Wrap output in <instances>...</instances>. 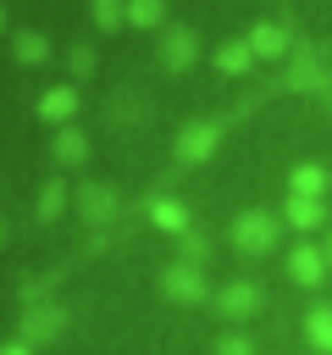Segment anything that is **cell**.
Instances as JSON below:
<instances>
[{
	"label": "cell",
	"instance_id": "cell-8",
	"mask_svg": "<svg viewBox=\"0 0 332 355\" xmlns=\"http://www.w3.org/2000/svg\"><path fill=\"white\" fill-rule=\"evenodd\" d=\"M304 333H310V344H315V349H326V355H332V305H315V311L304 316Z\"/></svg>",
	"mask_w": 332,
	"mask_h": 355
},
{
	"label": "cell",
	"instance_id": "cell-19",
	"mask_svg": "<svg viewBox=\"0 0 332 355\" xmlns=\"http://www.w3.org/2000/svg\"><path fill=\"white\" fill-rule=\"evenodd\" d=\"M61 205H66V189H61V183H50V189H44V200H39V216L50 222V216H61Z\"/></svg>",
	"mask_w": 332,
	"mask_h": 355
},
{
	"label": "cell",
	"instance_id": "cell-16",
	"mask_svg": "<svg viewBox=\"0 0 332 355\" xmlns=\"http://www.w3.org/2000/svg\"><path fill=\"white\" fill-rule=\"evenodd\" d=\"M11 50H17V61H44V50H50V44H44L39 33H17V39H11Z\"/></svg>",
	"mask_w": 332,
	"mask_h": 355
},
{
	"label": "cell",
	"instance_id": "cell-22",
	"mask_svg": "<svg viewBox=\"0 0 332 355\" xmlns=\"http://www.w3.org/2000/svg\"><path fill=\"white\" fill-rule=\"evenodd\" d=\"M205 255H210V250H205V239H199V233H183V261H194V266H199Z\"/></svg>",
	"mask_w": 332,
	"mask_h": 355
},
{
	"label": "cell",
	"instance_id": "cell-4",
	"mask_svg": "<svg viewBox=\"0 0 332 355\" xmlns=\"http://www.w3.org/2000/svg\"><path fill=\"white\" fill-rule=\"evenodd\" d=\"M216 311H221V316H232V322H243V316H255V311H260V288H255V283H227V288H221V300H216Z\"/></svg>",
	"mask_w": 332,
	"mask_h": 355
},
{
	"label": "cell",
	"instance_id": "cell-11",
	"mask_svg": "<svg viewBox=\"0 0 332 355\" xmlns=\"http://www.w3.org/2000/svg\"><path fill=\"white\" fill-rule=\"evenodd\" d=\"M83 155H89L83 133H77V128H61V133H55V161H61V166H72V161H83Z\"/></svg>",
	"mask_w": 332,
	"mask_h": 355
},
{
	"label": "cell",
	"instance_id": "cell-10",
	"mask_svg": "<svg viewBox=\"0 0 332 355\" xmlns=\"http://www.w3.org/2000/svg\"><path fill=\"white\" fill-rule=\"evenodd\" d=\"M249 50H255V55H282V50H288V39H282V28L260 22V28L249 33Z\"/></svg>",
	"mask_w": 332,
	"mask_h": 355
},
{
	"label": "cell",
	"instance_id": "cell-3",
	"mask_svg": "<svg viewBox=\"0 0 332 355\" xmlns=\"http://www.w3.org/2000/svg\"><path fill=\"white\" fill-rule=\"evenodd\" d=\"M77 216L94 222V227L111 222V216H116V194H111L105 183H83V189H77Z\"/></svg>",
	"mask_w": 332,
	"mask_h": 355
},
{
	"label": "cell",
	"instance_id": "cell-12",
	"mask_svg": "<svg viewBox=\"0 0 332 355\" xmlns=\"http://www.w3.org/2000/svg\"><path fill=\"white\" fill-rule=\"evenodd\" d=\"M288 222H293V227H315V222H321V200L293 194V200H288Z\"/></svg>",
	"mask_w": 332,
	"mask_h": 355
},
{
	"label": "cell",
	"instance_id": "cell-9",
	"mask_svg": "<svg viewBox=\"0 0 332 355\" xmlns=\"http://www.w3.org/2000/svg\"><path fill=\"white\" fill-rule=\"evenodd\" d=\"M127 22L133 28H160L166 22V0H127Z\"/></svg>",
	"mask_w": 332,
	"mask_h": 355
},
{
	"label": "cell",
	"instance_id": "cell-15",
	"mask_svg": "<svg viewBox=\"0 0 332 355\" xmlns=\"http://www.w3.org/2000/svg\"><path fill=\"white\" fill-rule=\"evenodd\" d=\"M249 55H255V50H249V39H243V44L216 50V67H221V72H243V67H249Z\"/></svg>",
	"mask_w": 332,
	"mask_h": 355
},
{
	"label": "cell",
	"instance_id": "cell-2",
	"mask_svg": "<svg viewBox=\"0 0 332 355\" xmlns=\"http://www.w3.org/2000/svg\"><path fill=\"white\" fill-rule=\"evenodd\" d=\"M232 244H238L243 255H266V250L277 244L271 216H260V211H255V216H238V222H232Z\"/></svg>",
	"mask_w": 332,
	"mask_h": 355
},
{
	"label": "cell",
	"instance_id": "cell-23",
	"mask_svg": "<svg viewBox=\"0 0 332 355\" xmlns=\"http://www.w3.org/2000/svg\"><path fill=\"white\" fill-rule=\"evenodd\" d=\"M72 72L89 78V72H94V50H72Z\"/></svg>",
	"mask_w": 332,
	"mask_h": 355
},
{
	"label": "cell",
	"instance_id": "cell-20",
	"mask_svg": "<svg viewBox=\"0 0 332 355\" xmlns=\"http://www.w3.org/2000/svg\"><path fill=\"white\" fill-rule=\"evenodd\" d=\"M216 355H255V344H249L243 333H227V338L216 344Z\"/></svg>",
	"mask_w": 332,
	"mask_h": 355
},
{
	"label": "cell",
	"instance_id": "cell-1",
	"mask_svg": "<svg viewBox=\"0 0 332 355\" xmlns=\"http://www.w3.org/2000/svg\"><path fill=\"white\" fill-rule=\"evenodd\" d=\"M160 294H166V300H177V305H199V300L210 294V283L199 277V266H194V261H177V266H166Z\"/></svg>",
	"mask_w": 332,
	"mask_h": 355
},
{
	"label": "cell",
	"instance_id": "cell-13",
	"mask_svg": "<svg viewBox=\"0 0 332 355\" xmlns=\"http://www.w3.org/2000/svg\"><path fill=\"white\" fill-rule=\"evenodd\" d=\"M293 194L321 200V194H326V172H321V166H299V172H293Z\"/></svg>",
	"mask_w": 332,
	"mask_h": 355
},
{
	"label": "cell",
	"instance_id": "cell-5",
	"mask_svg": "<svg viewBox=\"0 0 332 355\" xmlns=\"http://www.w3.org/2000/svg\"><path fill=\"white\" fill-rule=\"evenodd\" d=\"M194 55H199V44H194V33H188V28H172V33L160 39V67L183 72V67H194Z\"/></svg>",
	"mask_w": 332,
	"mask_h": 355
},
{
	"label": "cell",
	"instance_id": "cell-24",
	"mask_svg": "<svg viewBox=\"0 0 332 355\" xmlns=\"http://www.w3.org/2000/svg\"><path fill=\"white\" fill-rule=\"evenodd\" d=\"M0 355H28V344H6V349H0Z\"/></svg>",
	"mask_w": 332,
	"mask_h": 355
},
{
	"label": "cell",
	"instance_id": "cell-21",
	"mask_svg": "<svg viewBox=\"0 0 332 355\" xmlns=\"http://www.w3.org/2000/svg\"><path fill=\"white\" fill-rule=\"evenodd\" d=\"M155 222L172 227V233H183V205H155Z\"/></svg>",
	"mask_w": 332,
	"mask_h": 355
},
{
	"label": "cell",
	"instance_id": "cell-6",
	"mask_svg": "<svg viewBox=\"0 0 332 355\" xmlns=\"http://www.w3.org/2000/svg\"><path fill=\"white\" fill-rule=\"evenodd\" d=\"M210 150H216V128H210V122L183 128V139H177V155H183V161H205Z\"/></svg>",
	"mask_w": 332,
	"mask_h": 355
},
{
	"label": "cell",
	"instance_id": "cell-7",
	"mask_svg": "<svg viewBox=\"0 0 332 355\" xmlns=\"http://www.w3.org/2000/svg\"><path fill=\"white\" fill-rule=\"evenodd\" d=\"M72 111H77V89H50V94L39 100V116H44V122H66Z\"/></svg>",
	"mask_w": 332,
	"mask_h": 355
},
{
	"label": "cell",
	"instance_id": "cell-14",
	"mask_svg": "<svg viewBox=\"0 0 332 355\" xmlns=\"http://www.w3.org/2000/svg\"><path fill=\"white\" fill-rule=\"evenodd\" d=\"M288 272H293L299 283H321V255H315V250H293Z\"/></svg>",
	"mask_w": 332,
	"mask_h": 355
},
{
	"label": "cell",
	"instance_id": "cell-17",
	"mask_svg": "<svg viewBox=\"0 0 332 355\" xmlns=\"http://www.w3.org/2000/svg\"><path fill=\"white\" fill-rule=\"evenodd\" d=\"M28 333H33V338H50V333H61V311H39V316H28Z\"/></svg>",
	"mask_w": 332,
	"mask_h": 355
},
{
	"label": "cell",
	"instance_id": "cell-18",
	"mask_svg": "<svg viewBox=\"0 0 332 355\" xmlns=\"http://www.w3.org/2000/svg\"><path fill=\"white\" fill-rule=\"evenodd\" d=\"M122 17H127L122 0H94V22H100V28H122Z\"/></svg>",
	"mask_w": 332,
	"mask_h": 355
}]
</instances>
